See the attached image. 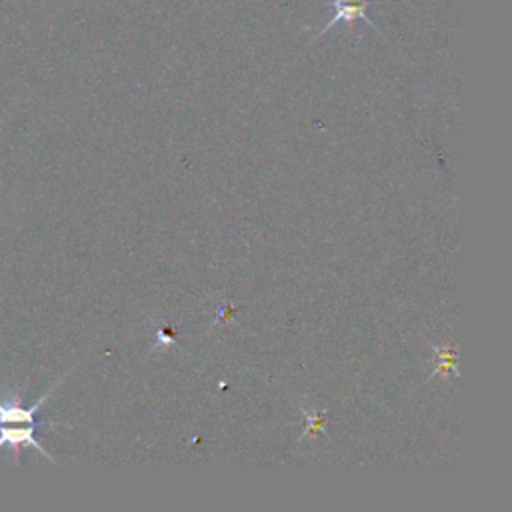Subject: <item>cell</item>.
I'll return each instance as SVG.
<instances>
[{
	"instance_id": "6da1fadb",
	"label": "cell",
	"mask_w": 512,
	"mask_h": 512,
	"mask_svg": "<svg viewBox=\"0 0 512 512\" xmlns=\"http://www.w3.org/2000/svg\"><path fill=\"white\" fill-rule=\"evenodd\" d=\"M62 376L56 384H52L50 390L44 392L42 398H38L34 404L26 406L20 396L6 394L0 398V450H10V458L18 460V454L22 448H34L44 458H48L52 464L56 460L42 448V444L36 440V430L40 426H62V422H40L38 412L50 398V394L56 390V386L64 380Z\"/></svg>"
},
{
	"instance_id": "7a4b0ae2",
	"label": "cell",
	"mask_w": 512,
	"mask_h": 512,
	"mask_svg": "<svg viewBox=\"0 0 512 512\" xmlns=\"http://www.w3.org/2000/svg\"><path fill=\"white\" fill-rule=\"evenodd\" d=\"M330 10H332V18L330 22L320 30V34H324L326 30H330L332 26H336V22H354V20H364L370 26H374V22L368 16V8L372 6V0H330L328 2Z\"/></svg>"
}]
</instances>
